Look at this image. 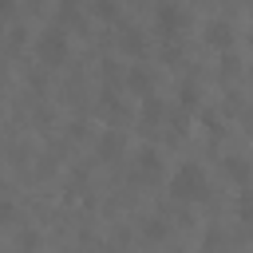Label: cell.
<instances>
[{"label": "cell", "instance_id": "1", "mask_svg": "<svg viewBox=\"0 0 253 253\" xmlns=\"http://www.w3.org/2000/svg\"><path fill=\"white\" fill-rule=\"evenodd\" d=\"M170 194H174V202H202V198H210L206 170L198 162H182L174 170V178H170Z\"/></svg>", "mask_w": 253, "mask_h": 253}, {"label": "cell", "instance_id": "2", "mask_svg": "<svg viewBox=\"0 0 253 253\" xmlns=\"http://www.w3.org/2000/svg\"><path fill=\"white\" fill-rule=\"evenodd\" d=\"M36 59L47 63V67L63 63V59H67V32H63V28H47V32H40V40H36Z\"/></svg>", "mask_w": 253, "mask_h": 253}, {"label": "cell", "instance_id": "3", "mask_svg": "<svg viewBox=\"0 0 253 253\" xmlns=\"http://www.w3.org/2000/svg\"><path fill=\"white\" fill-rule=\"evenodd\" d=\"M182 28H186V12H182V4L166 0V4L154 8V32H158V36H178Z\"/></svg>", "mask_w": 253, "mask_h": 253}, {"label": "cell", "instance_id": "4", "mask_svg": "<svg viewBox=\"0 0 253 253\" xmlns=\"http://www.w3.org/2000/svg\"><path fill=\"white\" fill-rule=\"evenodd\" d=\"M206 43L229 51V43H233V28H229V20H210V24H206Z\"/></svg>", "mask_w": 253, "mask_h": 253}, {"label": "cell", "instance_id": "5", "mask_svg": "<svg viewBox=\"0 0 253 253\" xmlns=\"http://www.w3.org/2000/svg\"><path fill=\"white\" fill-rule=\"evenodd\" d=\"M158 174H162V158H158V150H150V146L138 150V178H142V182H154Z\"/></svg>", "mask_w": 253, "mask_h": 253}, {"label": "cell", "instance_id": "6", "mask_svg": "<svg viewBox=\"0 0 253 253\" xmlns=\"http://www.w3.org/2000/svg\"><path fill=\"white\" fill-rule=\"evenodd\" d=\"M119 47L126 51V55H146V36L138 32V28H123V36H119Z\"/></svg>", "mask_w": 253, "mask_h": 253}, {"label": "cell", "instance_id": "7", "mask_svg": "<svg viewBox=\"0 0 253 253\" xmlns=\"http://www.w3.org/2000/svg\"><path fill=\"white\" fill-rule=\"evenodd\" d=\"M126 91H134V95H142V99H146V95H150V71H146V67H138V63H134V67H126Z\"/></svg>", "mask_w": 253, "mask_h": 253}, {"label": "cell", "instance_id": "8", "mask_svg": "<svg viewBox=\"0 0 253 253\" xmlns=\"http://www.w3.org/2000/svg\"><path fill=\"white\" fill-rule=\"evenodd\" d=\"M225 174H229L237 186H249V178H253V166H249L245 158H237V154H233V158H225Z\"/></svg>", "mask_w": 253, "mask_h": 253}, {"label": "cell", "instance_id": "9", "mask_svg": "<svg viewBox=\"0 0 253 253\" xmlns=\"http://www.w3.org/2000/svg\"><path fill=\"white\" fill-rule=\"evenodd\" d=\"M119 150H123V138H119L115 130H107V134L99 138V158H103V162H111V158H115Z\"/></svg>", "mask_w": 253, "mask_h": 253}, {"label": "cell", "instance_id": "10", "mask_svg": "<svg viewBox=\"0 0 253 253\" xmlns=\"http://www.w3.org/2000/svg\"><path fill=\"white\" fill-rule=\"evenodd\" d=\"M55 16H59V24H63V28H67V24H79V4H75V0H59Z\"/></svg>", "mask_w": 253, "mask_h": 253}, {"label": "cell", "instance_id": "11", "mask_svg": "<svg viewBox=\"0 0 253 253\" xmlns=\"http://www.w3.org/2000/svg\"><path fill=\"white\" fill-rule=\"evenodd\" d=\"M178 103L194 111V107H198V83H182V87H178Z\"/></svg>", "mask_w": 253, "mask_h": 253}, {"label": "cell", "instance_id": "12", "mask_svg": "<svg viewBox=\"0 0 253 253\" xmlns=\"http://www.w3.org/2000/svg\"><path fill=\"white\" fill-rule=\"evenodd\" d=\"M142 119H146V123H154V119H162V103H158L154 95H146V99H142Z\"/></svg>", "mask_w": 253, "mask_h": 253}, {"label": "cell", "instance_id": "13", "mask_svg": "<svg viewBox=\"0 0 253 253\" xmlns=\"http://www.w3.org/2000/svg\"><path fill=\"white\" fill-rule=\"evenodd\" d=\"M95 16L99 20H119V4L115 0H95Z\"/></svg>", "mask_w": 253, "mask_h": 253}, {"label": "cell", "instance_id": "14", "mask_svg": "<svg viewBox=\"0 0 253 253\" xmlns=\"http://www.w3.org/2000/svg\"><path fill=\"white\" fill-rule=\"evenodd\" d=\"M146 237H150V241H162V237H166V221H162V217H146Z\"/></svg>", "mask_w": 253, "mask_h": 253}, {"label": "cell", "instance_id": "15", "mask_svg": "<svg viewBox=\"0 0 253 253\" xmlns=\"http://www.w3.org/2000/svg\"><path fill=\"white\" fill-rule=\"evenodd\" d=\"M217 71H221L225 79H233V75H237V59H233V55L225 51V59H221V67H217Z\"/></svg>", "mask_w": 253, "mask_h": 253}, {"label": "cell", "instance_id": "16", "mask_svg": "<svg viewBox=\"0 0 253 253\" xmlns=\"http://www.w3.org/2000/svg\"><path fill=\"white\" fill-rule=\"evenodd\" d=\"M12 217H16V206L8 198H0V221H12Z\"/></svg>", "mask_w": 253, "mask_h": 253}, {"label": "cell", "instance_id": "17", "mask_svg": "<svg viewBox=\"0 0 253 253\" xmlns=\"http://www.w3.org/2000/svg\"><path fill=\"white\" fill-rule=\"evenodd\" d=\"M8 12H12V0H0V20H4Z\"/></svg>", "mask_w": 253, "mask_h": 253}, {"label": "cell", "instance_id": "18", "mask_svg": "<svg viewBox=\"0 0 253 253\" xmlns=\"http://www.w3.org/2000/svg\"><path fill=\"white\" fill-rule=\"evenodd\" d=\"M249 79H253V67H249Z\"/></svg>", "mask_w": 253, "mask_h": 253}, {"label": "cell", "instance_id": "19", "mask_svg": "<svg viewBox=\"0 0 253 253\" xmlns=\"http://www.w3.org/2000/svg\"><path fill=\"white\" fill-rule=\"evenodd\" d=\"M249 36H253V32H249Z\"/></svg>", "mask_w": 253, "mask_h": 253}]
</instances>
